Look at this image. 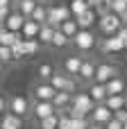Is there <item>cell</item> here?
<instances>
[{"mask_svg": "<svg viewBox=\"0 0 127 129\" xmlns=\"http://www.w3.org/2000/svg\"><path fill=\"white\" fill-rule=\"evenodd\" d=\"M127 50L125 41L116 34V36H105V41L100 43V52H105V54H116V52H123Z\"/></svg>", "mask_w": 127, "mask_h": 129, "instance_id": "obj_11", "label": "cell"}, {"mask_svg": "<svg viewBox=\"0 0 127 129\" xmlns=\"http://www.w3.org/2000/svg\"><path fill=\"white\" fill-rule=\"evenodd\" d=\"M98 29H100L105 36H116V34L123 29V20H120L118 14L109 11V14L100 16V20H98Z\"/></svg>", "mask_w": 127, "mask_h": 129, "instance_id": "obj_2", "label": "cell"}, {"mask_svg": "<svg viewBox=\"0 0 127 129\" xmlns=\"http://www.w3.org/2000/svg\"><path fill=\"white\" fill-rule=\"evenodd\" d=\"M125 109H127V102H125Z\"/></svg>", "mask_w": 127, "mask_h": 129, "instance_id": "obj_48", "label": "cell"}, {"mask_svg": "<svg viewBox=\"0 0 127 129\" xmlns=\"http://www.w3.org/2000/svg\"><path fill=\"white\" fill-rule=\"evenodd\" d=\"M89 118H91V122H93V125H107V122H111V120H114V111H111L107 104H98Z\"/></svg>", "mask_w": 127, "mask_h": 129, "instance_id": "obj_12", "label": "cell"}, {"mask_svg": "<svg viewBox=\"0 0 127 129\" xmlns=\"http://www.w3.org/2000/svg\"><path fill=\"white\" fill-rule=\"evenodd\" d=\"M68 43H73V41H70L61 29H57V32H55V36H52V48H66Z\"/></svg>", "mask_w": 127, "mask_h": 129, "instance_id": "obj_29", "label": "cell"}, {"mask_svg": "<svg viewBox=\"0 0 127 129\" xmlns=\"http://www.w3.org/2000/svg\"><path fill=\"white\" fill-rule=\"evenodd\" d=\"M116 77H120V68L116 63H98V73H95L98 84H107V82H111Z\"/></svg>", "mask_w": 127, "mask_h": 129, "instance_id": "obj_7", "label": "cell"}, {"mask_svg": "<svg viewBox=\"0 0 127 129\" xmlns=\"http://www.w3.org/2000/svg\"><path fill=\"white\" fill-rule=\"evenodd\" d=\"M2 27H5V23H0V29H2Z\"/></svg>", "mask_w": 127, "mask_h": 129, "instance_id": "obj_46", "label": "cell"}, {"mask_svg": "<svg viewBox=\"0 0 127 129\" xmlns=\"http://www.w3.org/2000/svg\"><path fill=\"white\" fill-rule=\"evenodd\" d=\"M68 7H70L73 16H80V14H84L86 9H91L89 0H70V2H68Z\"/></svg>", "mask_w": 127, "mask_h": 129, "instance_id": "obj_27", "label": "cell"}, {"mask_svg": "<svg viewBox=\"0 0 127 129\" xmlns=\"http://www.w3.org/2000/svg\"><path fill=\"white\" fill-rule=\"evenodd\" d=\"M57 29H61V32H64V34H66V36H68V39L73 41V39H75V36L80 34V29H82V27H80V23H77V18H70V20H66V23H61V25H59Z\"/></svg>", "mask_w": 127, "mask_h": 129, "instance_id": "obj_20", "label": "cell"}, {"mask_svg": "<svg viewBox=\"0 0 127 129\" xmlns=\"http://www.w3.org/2000/svg\"><path fill=\"white\" fill-rule=\"evenodd\" d=\"M77 18V23H80V27L82 29H91L93 25H95V20H100V16H98V11L91 7V9H86L84 14H80V16H75Z\"/></svg>", "mask_w": 127, "mask_h": 129, "instance_id": "obj_14", "label": "cell"}, {"mask_svg": "<svg viewBox=\"0 0 127 129\" xmlns=\"http://www.w3.org/2000/svg\"><path fill=\"white\" fill-rule=\"evenodd\" d=\"M73 95L75 93H66V91H57L52 104L57 107V111H68V107L73 104Z\"/></svg>", "mask_w": 127, "mask_h": 129, "instance_id": "obj_17", "label": "cell"}, {"mask_svg": "<svg viewBox=\"0 0 127 129\" xmlns=\"http://www.w3.org/2000/svg\"><path fill=\"white\" fill-rule=\"evenodd\" d=\"M114 118H116L118 122H123V125H125V122H127V109H120V111H116V113H114Z\"/></svg>", "mask_w": 127, "mask_h": 129, "instance_id": "obj_38", "label": "cell"}, {"mask_svg": "<svg viewBox=\"0 0 127 129\" xmlns=\"http://www.w3.org/2000/svg\"><path fill=\"white\" fill-rule=\"evenodd\" d=\"M0 61H2V63L14 61V50H11L9 45H0Z\"/></svg>", "mask_w": 127, "mask_h": 129, "instance_id": "obj_33", "label": "cell"}, {"mask_svg": "<svg viewBox=\"0 0 127 129\" xmlns=\"http://www.w3.org/2000/svg\"><path fill=\"white\" fill-rule=\"evenodd\" d=\"M25 20H27V16H23L20 11H11L9 16H7V20H5V27L9 29V32H20L23 29V25H25Z\"/></svg>", "mask_w": 127, "mask_h": 129, "instance_id": "obj_13", "label": "cell"}, {"mask_svg": "<svg viewBox=\"0 0 127 129\" xmlns=\"http://www.w3.org/2000/svg\"><path fill=\"white\" fill-rule=\"evenodd\" d=\"M39 129H59V113H55V116H50V118L39 120Z\"/></svg>", "mask_w": 127, "mask_h": 129, "instance_id": "obj_30", "label": "cell"}, {"mask_svg": "<svg viewBox=\"0 0 127 129\" xmlns=\"http://www.w3.org/2000/svg\"><path fill=\"white\" fill-rule=\"evenodd\" d=\"M105 127H107V129H123V127H125V125H123V122H118V120L114 118V120H111V122H107Z\"/></svg>", "mask_w": 127, "mask_h": 129, "instance_id": "obj_39", "label": "cell"}, {"mask_svg": "<svg viewBox=\"0 0 127 129\" xmlns=\"http://www.w3.org/2000/svg\"><path fill=\"white\" fill-rule=\"evenodd\" d=\"M89 127H91L89 118H73V122H70V129H89Z\"/></svg>", "mask_w": 127, "mask_h": 129, "instance_id": "obj_35", "label": "cell"}, {"mask_svg": "<svg viewBox=\"0 0 127 129\" xmlns=\"http://www.w3.org/2000/svg\"><path fill=\"white\" fill-rule=\"evenodd\" d=\"M82 63H84V59L80 57V54H68L64 61H61V70L66 73V75H70V77H80V70H82Z\"/></svg>", "mask_w": 127, "mask_h": 129, "instance_id": "obj_10", "label": "cell"}, {"mask_svg": "<svg viewBox=\"0 0 127 129\" xmlns=\"http://www.w3.org/2000/svg\"><path fill=\"white\" fill-rule=\"evenodd\" d=\"M39 5H41V0H18V2H14L11 7H14L16 11H20L23 16H27V18H30Z\"/></svg>", "mask_w": 127, "mask_h": 129, "instance_id": "obj_18", "label": "cell"}, {"mask_svg": "<svg viewBox=\"0 0 127 129\" xmlns=\"http://www.w3.org/2000/svg\"><path fill=\"white\" fill-rule=\"evenodd\" d=\"M2 68H5V63H2V61H0V73H2Z\"/></svg>", "mask_w": 127, "mask_h": 129, "instance_id": "obj_44", "label": "cell"}, {"mask_svg": "<svg viewBox=\"0 0 127 129\" xmlns=\"http://www.w3.org/2000/svg\"><path fill=\"white\" fill-rule=\"evenodd\" d=\"M30 18H32V20H36L39 25H45V23H48V7H45V5H39Z\"/></svg>", "mask_w": 127, "mask_h": 129, "instance_id": "obj_28", "label": "cell"}, {"mask_svg": "<svg viewBox=\"0 0 127 129\" xmlns=\"http://www.w3.org/2000/svg\"><path fill=\"white\" fill-rule=\"evenodd\" d=\"M89 95H91L98 104H105V102H107V98H109L107 84H98V82H93V84H91V88H89Z\"/></svg>", "mask_w": 127, "mask_h": 129, "instance_id": "obj_16", "label": "cell"}, {"mask_svg": "<svg viewBox=\"0 0 127 129\" xmlns=\"http://www.w3.org/2000/svg\"><path fill=\"white\" fill-rule=\"evenodd\" d=\"M89 129H107V127H105V125H93V122H91V127H89Z\"/></svg>", "mask_w": 127, "mask_h": 129, "instance_id": "obj_41", "label": "cell"}, {"mask_svg": "<svg viewBox=\"0 0 127 129\" xmlns=\"http://www.w3.org/2000/svg\"><path fill=\"white\" fill-rule=\"evenodd\" d=\"M9 111L16 113V116H20V118H25L32 111V104H30V100L25 95H11L9 98Z\"/></svg>", "mask_w": 127, "mask_h": 129, "instance_id": "obj_8", "label": "cell"}, {"mask_svg": "<svg viewBox=\"0 0 127 129\" xmlns=\"http://www.w3.org/2000/svg\"><path fill=\"white\" fill-rule=\"evenodd\" d=\"M118 36H120V39L125 41V45H127V25H123V29L118 32Z\"/></svg>", "mask_w": 127, "mask_h": 129, "instance_id": "obj_40", "label": "cell"}, {"mask_svg": "<svg viewBox=\"0 0 127 129\" xmlns=\"http://www.w3.org/2000/svg\"><path fill=\"white\" fill-rule=\"evenodd\" d=\"M20 39H23V34H20V32H9L7 27H2V29H0V45H9V48H11V45H14V43H18Z\"/></svg>", "mask_w": 127, "mask_h": 129, "instance_id": "obj_21", "label": "cell"}, {"mask_svg": "<svg viewBox=\"0 0 127 129\" xmlns=\"http://www.w3.org/2000/svg\"><path fill=\"white\" fill-rule=\"evenodd\" d=\"M125 102H127V95H109L107 98V107L116 113V111H120V109H125Z\"/></svg>", "mask_w": 127, "mask_h": 129, "instance_id": "obj_24", "label": "cell"}, {"mask_svg": "<svg viewBox=\"0 0 127 129\" xmlns=\"http://www.w3.org/2000/svg\"><path fill=\"white\" fill-rule=\"evenodd\" d=\"M123 129H127V122H125V127H123Z\"/></svg>", "mask_w": 127, "mask_h": 129, "instance_id": "obj_47", "label": "cell"}, {"mask_svg": "<svg viewBox=\"0 0 127 129\" xmlns=\"http://www.w3.org/2000/svg\"><path fill=\"white\" fill-rule=\"evenodd\" d=\"M107 91H109V95H123L125 93V79L116 77V79L107 82Z\"/></svg>", "mask_w": 127, "mask_h": 129, "instance_id": "obj_26", "label": "cell"}, {"mask_svg": "<svg viewBox=\"0 0 127 129\" xmlns=\"http://www.w3.org/2000/svg\"><path fill=\"white\" fill-rule=\"evenodd\" d=\"M11 50H14V59H16V61H18V59H25V57H27V54H25V39H20L18 43H14Z\"/></svg>", "mask_w": 127, "mask_h": 129, "instance_id": "obj_32", "label": "cell"}, {"mask_svg": "<svg viewBox=\"0 0 127 129\" xmlns=\"http://www.w3.org/2000/svg\"><path fill=\"white\" fill-rule=\"evenodd\" d=\"M0 129H2V116H0Z\"/></svg>", "mask_w": 127, "mask_h": 129, "instance_id": "obj_45", "label": "cell"}, {"mask_svg": "<svg viewBox=\"0 0 127 129\" xmlns=\"http://www.w3.org/2000/svg\"><path fill=\"white\" fill-rule=\"evenodd\" d=\"M11 11H14V7H11V5H2V7H0V23H5V20H7V16H9Z\"/></svg>", "mask_w": 127, "mask_h": 129, "instance_id": "obj_36", "label": "cell"}, {"mask_svg": "<svg viewBox=\"0 0 127 129\" xmlns=\"http://www.w3.org/2000/svg\"><path fill=\"white\" fill-rule=\"evenodd\" d=\"M20 34H23V39H39V34H41V25L36 23V20H32V18H27L25 20V25H23V29H20Z\"/></svg>", "mask_w": 127, "mask_h": 129, "instance_id": "obj_19", "label": "cell"}, {"mask_svg": "<svg viewBox=\"0 0 127 129\" xmlns=\"http://www.w3.org/2000/svg\"><path fill=\"white\" fill-rule=\"evenodd\" d=\"M55 73H57V70H55L50 63H41V66L36 68V77H39V82H50Z\"/></svg>", "mask_w": 127, "mask_h": 129, "instance_id": "obj_25", "label": "cell"}, {"mask_svg": "<svg viewBox=\"0 0 127 129\" xmlns=\"http://www.w3.org/2000/svg\"><path fill=\"white\" fill-rule=\"evenodd\" d=\"M2 129H23V118L11 113V111H7L2 116Z\"/></svg>", "mask_w": 127, "mask_h": 129, "instance_id": "obj_22", "label": "cell"}, {"mask_svg": "<svg viewBox=\"0 0 127 129\" xmlns=\"http://www.w3.org/2000/svg\"><path fill=\"white\" fill-rule=\"evenodd\" d=\"M2 5H14V0H0V7Z\"/></svg>", "mask_w": 127, "mask_h": 129, "instance_id": "obj_43", "label": "cell"}, {"mask_svg": "<svg viewBox=\"0 0 127 129\" xmlns=\"http://www.w3.org/2000/svg\"><path fill=\"white\" fill-rule=\"evenodd\" d=\"M95 107H98V102H95L89 93H75V95H73V104L68 107L66 113H68L70 118H89Z\"/></svg>", "mask_w": 127, "mask_h": 129, "instance_id": "obj_1", "label": "cell"}, {"mask_svg": "<svg viewBox=\"0 0 127 129\" xmlns=\"http://www.w3.org/2000/svg\"><path fill=\"white\" fill-rule=\"evenodd\" d=\"M7 111H9V100L5 95H0V116H5Z\"/></svg>", "mask_w": 127, "mask_h": 129, "instance_id": "obj_37", "label": "cell"}, {"mask_svg": "<svg viewBox=\"0 0 127 129\" xmlns=\"http://www.w3.org/2000/svg\"><path fill=\"white\" fill-rule=\"evenodd\" d=\"M70 18H75V16H73L68 5H52V7H48V25L59 27L61 23H66Z\"/></svg>", "mask_w": 127, "mask_h": 129, "instance_id": "obj_3", "label": "cell"}, {"mask_svg": "<svg viewBox=\"0 0 127 129\" xmlns=\"http://www.w3.org/2000/svg\"><path fill=\"white\" fill-rule=\"evenodd\" d=\"M50 84H52L57 91H66V93H75V88H77V79L70 77V75H66L64 70H57V73L52 75Z\"/></svg>", "mask_w": 127, "mask_h": 129, "instance_id": "obj_4", "label": "cell"}, {"mask_svg": "<svg viewBox=\"0 0 127 129\" xmlns=\"http://www.w3.org/2000/svg\"><path fill=\"white\" fill-rule=\"evenodd\" d=\"M57 95V88L50 82H36L32 86V98L34 100H43V102H52Z\"/></svg>", "mask_w": 127, "mask_h": 129, "instance_id": "obj_6", "label": "cell"}, {"mask_svg": "<svg viewBox=\"0 0 127 129\" xmlns=\"http://www.w3.org/2000/svg\"><path fill=\"white\" fill-rule=\"evenodd\" d=\"M95 73H98V66H95L91 59H84V63H82V70H80V77H77V82H95Z\"/></svg>", "mask_w": 127, "mask_h": 129, "instance_id": "obj_15", "label": "cell"}, {"mask_svg": "<svg viewBox=\"0 0 127 129\" xmlns=\"http://www.w3.org/2000/svg\"><path fill=\"white\" fill-rule=\"evenodd\" d=\"M39 50H41V41L39 39H30V41L25 39V54L27 57H34Z\"/></svg>", "mask_w": 127, "mask_h": 129, "instance_id": "obj_31", "label": "cell"}, {"mask_svg": "<svg viewBox=\"0 0 127 129\" xmlns=\"http://www.w3.org/2000/svg\"><path fill=\"white\" fill-rule=\"evenodd\" d=\"M55 113H57V107H55L52 102H43V100H34V102H32V116L36 118V122L43 120V118L55 116Z\"/></svg>", "mask_w": 127, "mask_h": 129, "instance_id": "obj_9", "label": "cell"}, {"mask_svg": "<svg viewBox=\"0 0 127 129\" xmlns=\"http://www.w3.org/2000/svg\"><path fill=\"white\" fill-rule=\"evenodd\" d=\"M120 20H123V25H127V11H125V14H120Z\"/></svg>", "mask_w": 127, "mask_h": 129, "instance_id": "obj_42", "label": "cell"}, {"mask_svg": "<svg viewBox=\"0 0 127 129\" xmlns=\"http://www.w3.org/2000/svg\"><path fill=\"white\" fill-rule=\"evenodd\" d=\"M95 43H98V39H95V34H93L91 29H80V34L73 39V45H75L80 52H89V50H93Z\"/></svg>", "mask_w": 127, "mask_h": 129, "instance_id": "obj_5", "label": "cell"}, {"mask_svg": "<svg viewBox=\"0 0 127 129\" xmlns=\"http://www.w3.org/2000/svg\"><path fill=\"white\" fill-rule=\"evenodd\" d=\"M111 11L114 14H125L127 11V0H111Z\"/></svg>", "mask_w": 127, "mask_h": 129, "instance_id": "obj_34", "label": "cell"}, {"mask_svg": "<svg viewBox=\"0 0 127 129\" xmlns=\"http://www.w3.org/2000/svg\"><path fill=\"white\" fill-rule=\"evenodd\" d=\"M14 2H18V0H14Z\"/></svg>", "mask_w": 127, "mask_h": 129, "instance_id": "obj_49", "label": "cell"}, {"mask_svg": "<svg viewBox=\"0 0 127 129\" xmlns=\"http://www.w3.org/2000/svg\"><path fill=\"white\" fill-rule=\"evenodd\" d=\"M55 32H57V27H52V25H41V34H39V41H41V45H52V36H55Z\"/></svg>", "mask_w": 127, "mask_h": 129, "instance_id": "obj_23", "label": "cell"}]
</instances>
